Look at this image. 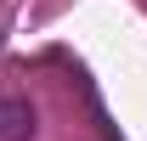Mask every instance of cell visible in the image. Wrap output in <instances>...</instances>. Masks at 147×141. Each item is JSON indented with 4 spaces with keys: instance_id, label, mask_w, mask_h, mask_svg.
<instances>
[{
    "instance_id": "cell-1",
    "label": "cell",
    "mask_w": 147,
    "mask_h": 141,
    "mask_svg": "<svg viewBox=\"0 0 147 141\" xmlns=\"http://www.w3.org/2000/svg\"><path fill=\"white\" fill-rule=\"evenodd\" d=\"M28 130H34V113L23 102H0V136L6 141H28Z\"/></svg>"
}]
</instances>
